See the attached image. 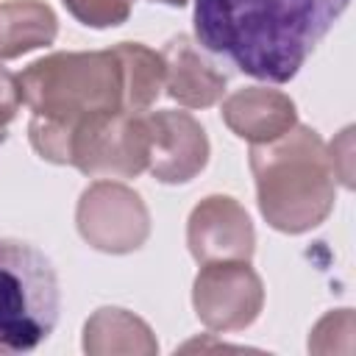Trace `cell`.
<instances>
[{
	"instance_id": "obj_4",
	"label": "cell",
	"mask_w": 356,
	"mask_h": 356,
	"mask_svg": "<svg viewBox=\"0 0 356 356\" xmlns=\"http://www.w3.org/2000/svg\"><path fill=\"white\" fill-rule=\"evenodd\" d=\"M61 309L58 275L50 259L22 239H0V356L39 348Z\"/></svg>"
},
{
	"instance_id": "obj_8",
	"label": "cell",
	"mask_w": 356,
	"mask_h": 356,
	"mask_svg": "<svg viewBox=\"0 0 356 356\" xmlns=\"http://www.w3.org/2000/svg\"><path fill=\"white\" fill-rule=\"evenodd\" d=\"M147 170L161 184H186L209 164V136L189 111H145Z\"/></svg>"
},
{
	"instance_id": "obj_2",
	"label": "cell",
	"mask_w": 356,
	"mask_h": 356,
	"mask_svg": "<svg viewBox=\"0 0 356 356\" xmlns=\"http://www.w3.org/2000/svg\"><path fill=\"white\" fill-rule=\"evenodd\" d=\"M256 203L270 228L306 234L323 225L337 200V172L323 136L295 122L273 142L250 145Z\"/></svg>"
},
{
	"instance_id": "obj_9",
	"label": "cell",
	"mask_w": 356,
	"mask_h": 356,
	"mask_svg": "<svg viewBox=\"0 0 356 356\" xmlns=\"http://www.w3.org/2000/svg\"><path fill=\"white\" fill-rule=\"evenodd\" d=\"M186 245L197 264L250 261L256 250V231L239 200L231 195H209L186 220Z\"/></svg>"
},
{
	"instance_id": "obj_15",
	"label": "cell",
	"mask_w": 356,
	"mask_h": 356,
	"mask_svg": "<svg viewBox=\"0 0 356 356\" xmlns=\"http://www.w3.org/2000/svg\"><path fill=\"white\" fill-rule=\"evenodd\" d=\"M64 8L86 28H117L128 22L134 0H61Z\"/></svg>"
},
{
	"instance_id": "obj_10",
	"label": "cell",
	"mask_w": 356,
	"mask_h": 356,
	"mask_svg": "<svg viewBox=\"0 0 356 356\" xmlns=\"http://www.w3.org/2000/svg\"><path fill=\"white\" fill-rule=\"evenodd\" d=\"M164 89L167 95L186 108H209L217 100H222L228 78L217 64L209 58V53L186 33L172 36L164 50Z\"/></svg>"
},
{
	"instance_id": "obj_13",
	"label": "cell",
	"mask_w": 356,
	"mask_h": 356,
	"mask_svg": "<svg viewBox=\"0 0 356 356\" xmlns=\"http://www.w3.org/2000/svg\"><path fill=\"white\" fill-rule=\"evenodd\" d=\"M58 17L42 0L0 3V58H19L56 42Z\"/></svg>"
},
{
	"instance_id": "obj_1",
	"label": "cell",
	"mask_w": 356,
	"mask_h": 356,
	"mask_svg": "<svg viewBox=\"0 0 356 356\" xmlns=\"http://www.w3.org/2000/svg\"><path fill=\"white\" fill-rule=\"evenodd\" d=\"M350 0H195V42L239 72L292 81Z\"/></svg>"
},
{
	"instance_id": "obj_5",
	"label": "cell",
	"mask_w": 356,
	"mask_h": 356,
	"mask_svg": "<svg viewBox=\"0 0 356 356\" xmlns=\"http://www.w3.org/2000/svg\"><path fill=\"white\" fill-rule=\"evenodd\" d=\"M70 167L89 178H136L147 170L145 111H108L72 128Z\"/></svg>"
},
{
	"instance_id": "obj_3",
	"label": "cell",
	"mask_w": 356,
	"mask_h": 356,
	"mask_svg": "<svg viewBox=\"0 0 356 356\" xmlns=\"http://www.w3.org/2000/svg\"><path fill=\"white\" fill-rule=\"evenodd\" d=\"M17 78L33 117L75 128L83 120L125 111L122 67L114 47L58 50L31 61Z\"/></svg>"
},
{
	"instance_id": "obj_17",
	"label": "cell",
	"mask_w": 356,
	"mask_h": 356,
	"mask_svg": "<svg viewBox=\"0 0 356 356\" xmlns=\"http://www.w3.org/2000/svg\"><path fill=\"white\" fill-rule=\"evenodd\" d=\"M150 3H164V6H172V8H181V6H186L189 0H150Z\"/></svg>"
},
{
	"instance_id": "obj_11",
	"label": "cell",
	"mask_w": 356,
	"mask_h": 356,
	"mask_svg": "<svg viewBox=\"0 0 356 356\" xmlns=\"http://www.w3.org/2000/svg\"><path fill=\"white\" fill-rule=\"evenodd\" d=\"M222 122L239 139L264 145L286 134L298 122V108L289 95L270 86H242L222 100Z\"/></svg>"
},
{
	"instance_id": "obj_14",
	"label": "cell",
	"mask_w": 356,
	"mask_h": 356,
	"mask_svg": "<svg viewBox=\"0 0 356 356\" xmlns=\"http://www.w3.org/2000/svg\"><path fill=\"white\" fill-rule=\"evenodd\" d=\"M114 53L122 67L125 83V111H150L164 89V58L142 42H120Z\"/></svg>"
},
{
	"instance_id": "obj_7",
	"label": "cell",
	"mask_w": 356,
	"mask_h": 356,
	"mask_svg": "<svg viewBox=\"0 0 356 356\" xmlns=\"http://www.w3.org/2000/svg\"><path fill=\"white\" fill-rule=\"evenodd\" d=\"M192 306L209 331H242L264 306V284L250 261H209L192 284Z\"/></svg>"
},
{
	"instance_id": "obj_6",
	"label": "cell",
	"mask_w": 356,
	"mask_h": 356,
	"mask_svg": "<svg viewBox=\"0 0 356 356\" xmlns=\"http://www.w3.org/2000/svg\"><path fill=\"white\" fill-rule=\"evenodd\" d=\"M75 225L89 248L122 256L147 242L150 211L131 186L117 181H95L78 197Z\"/></svg>"
},
{
	"instance_id": "obj_12",
	"label": "cell",
	"mask_w": 356,
	"mask_h": 356,
	"mask_svg": "<svg viewBox=\"0 0 356 356\" xmlns=\"http://www.w3.org/2000/svg\"><path fill=\"white\" fill-rule=\"evenodd\" d=\"M83 350L89 356H108V353L153 356L159 353V342L150 325L134 312H125L120 306H103L83 325Z\"/></svg>"
},
{
	"instance_id": "obj_16",
	"label": "cell",
	"mask_w": 356,
	"mask_h": 356,
	"mask_svg": "<svg viewBox=\"0 0 356 356\" xmlns=\"http://www.w3.org/2000/svg\"><path fill=\"white\" fill-rule=\"evenodd\" d=\"M19 106H22L19 78L14 72H8L6 67H0V131L17 120Z\"/></svg>"
}]
</instances>
